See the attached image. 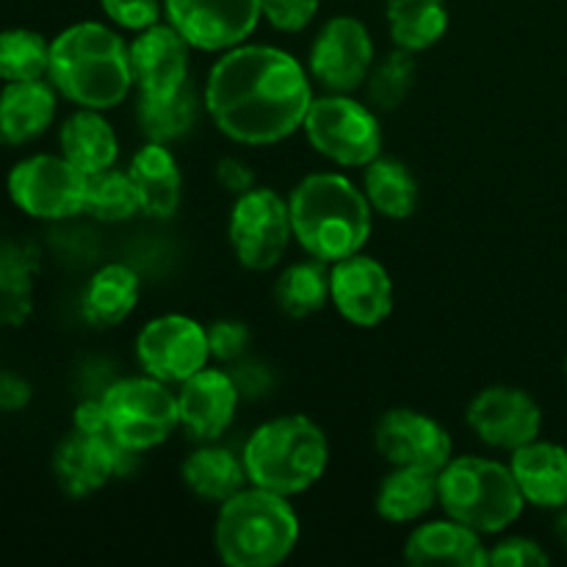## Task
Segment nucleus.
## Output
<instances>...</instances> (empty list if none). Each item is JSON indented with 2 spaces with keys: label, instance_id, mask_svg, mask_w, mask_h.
Returning a JSON list of instances; mask_svg holds the SVG:
<instances>
[{
  "label": "nucleus",
  "instance_id": "obj_1",
  "mask_svg": "<svg viewBox=\"0 0 567 567\" xmlns=\"http://www.w3.org/2000/svg\"><path fill=\"white\" fill-rule=\"evenodd\" d=\"M313 103L308 70L275 44H238L221 53L205 81L203 105L238 144L266 147L293 136Z\"/></svg>",
  "mask_w": 567,
  "mask_h": 567
},
{
  "label": "nucleus",
  "instance_id": "obj_2",
  "mask_svg": "<svg viewBox=\"0 0 567 567\" xmlns=\"http://www.w3.org/2000/svg\"><path fill=\"white\" fill-rule=\"evenodd\" d=\"M48 75L78 109L109 111L131 94V44L103 22H75L50 42Z\"/></svg>",
  "mask_w": 567,
  "mask_h": 567
},
{
  "label": "nucleus",
  "instance_id": "obj_3",
  "mask_svg": "<svg viewBox=\"0 0 567 567\" xmlns=\"http://www.w3.org/2000/svg\"><path fill=\"white\" fill-rule=\"evenodd\" d=\"M288 208L299 247L324 264L360 252L374 227V208L365 192L336 172L302 177L288 197Z\"/></svg>",
  "mask_w": 567,
  "mask_h": 567
},
{
  "label": "nucleus",
  "instance_id": "obj_4",
  "mask_svg": "<svg viewBox=\"0 0 567 567\" xmlns=\"http://www.w3.org/2000/svg\"><path fill=\"white\" fill-rule=\"evenodd\" d=\"M299 518L288 496L244 487L219 507L214 524L216 554L230 567H275L293 554Z\"/></svg>",
  "mask_w": 567,
  "mask_h": 567
},
{
  "label": "nucleus",
  "instance_id": "obj_5",
  "mask_svg": "<svg viewBox=\"0 0 567 567\" xmlns=\"http://www.w3.org/2000/svg\"><path fill=\"white\" fill-rule=\"evenodd\" d=\"M244 468L249 485L280 496H299L324 476L330 443L324 430L308 415H282L260 424L244 443Z\"/></svg>",
  "mask_w": 567,
  "mask_h": 567
},
{
  "label": "nucleus",
  "instance_id": "obj_6",
  "mask_svg": "<svg viewBox=\"0 0 567 567\" xmlns=\"http://www.w3.org/2000/svg\"><path fill=\"white\" fill-rule=\"evenodd\" d=\"M441 507L480 535H498L520 518L526 498L509 465L468 454L441 468Z\"/></svg>",
  "mask_w": 567,
  "mask_h": 567
},
{
  "label": "nucleus",
  "instance_id": "obj_7",
  "mask_svg": "<svg viewBox=\"0 0 567 567\" xmlns=\"http://www.w3.org/2000/svg\"><path fill=\"white\" fill-rule=\"evenodd\" d=\"M109 432L127 452H147L169 441L181 426L177 396L155 377H127L114 382L100 396Z\"/></svg>",
  "mask_w": 567,
  "mask_h": 567
},
{
  "label": "nucleus",
  "instance_id": "obj_8",
  "mask_svg": "<svg viewBox=\"0 0 567 567\" xmlns=\"http://www.w3.org/2000/svg\"><path fill=\"white\" fill-rule=\"evenodd\" d=\"M310 147L338 166H369L380 158L382 127L374 111L349 94L313 97L302 122Z\"/></svg>",
  "mask_w": 567,
  "mask_h": 567
},
{
  "label": "nucleus",
  "instance_id": "obj_9",
  "mask_svg": "<svg viewBox=\"0 0 567 567\" xmlns=\"http://www.w3.org/2000/svg\"><path fill=\"white\" fill-rule=\"evenodd\" d=\"M238 264L249 271L275 269L293 238L291 208L275 188H258L236 197L227 225Z\"/></svg>",
  "mask_w": 567,
  "mask_h": 567
},
{
  "label": "nucleus",
  "instance_id": "obj_10",
  "mask_svg": "<svg viewBox=\"0 0 567 567\" xmlns=\"http://www.w3.org/2000/svg\"><path fill=\"white\" fill-rule=\"evenodd\" d=\"M86 177L64 155H31L9 175V194L33 219H70L86 208Z\"/></svg>",
  "mask_w": 567,
  "mask_h": 567
},
{
  "label": "nucleus",
  "instance_id": "obj_11",
  "mask_svg": "<svg viewBox=\"0 0 567 567\" xmlns=\"http://www.w3.org/2000/svg\"><path fill=\"white\" fill-rule=\"evenodd\" d=\"M136 358L144 374L181 385L205 369L210 360L208 332L199 321L183 313H166L147 321L136 338Z\"/></svg>",
  "mask_w": 567,
  "mask_h": 567
},
{
  "label": "nucleus",
  "instance_id": "obj_12",
  "mask_svg": "<svg viewBox=\"0 0 567 567\" xmlns=\"http://www.w3.org/2000/svg\"><path fill=\"white\" fill-rule=\"evenodd\" d=\"M308 70L319 86L336 94H352L365 86L374 70V39L358 17L338 14L324 22L310 44Z\"/></svg>",
  "mask_w": 567,
  "mask_h": 567
},
{
  "label": "nucleus",
  "instance_id": "obj_13",
  "mask_svg": "<svg viewBox=\"0 0 567 567\" xmlns=\"http://www.w3.org/2000/svg\"><path fill=\"white\" fill-rule=\"evenodd\" d=\"M164 11L169 25L205 53L244 44L264 17L260 0H164Z\"/></svg>",
  "mask_w": 567,
  "mask_h": 567
},
{
  "label": "nucleus",
  "instance_id": "obj_14",
  "mask_svg": "<svg viewBox=\"0 0 567 567\" xmlns=\"http://www.w3.org/2000/svg\"><path fill=\"white\" fill-rule=\"evenodd\" d=\"M374 449L393 468L441 471L452 460V435L441 421L410 408L388 410L374 426Z\"/></svg>",
  "mask_w": 567,
  "mask_h": 567
},
{
  "label": "nucleus",
  "instance_id": "obj_15",
  "mask_svg": "<svg viewBox=\"0 0 567 567\" xmlns=\"http://www.w3.org/2000/svg\"><path fill=\"white\" fill-rule=\"evenodd\" d=\"M465 421L485 446L515 452L540 437L543 410L520 388L493 385L471 399Z\"/></svg>",
  "mask_w": 567,
  "mask_h": 567
},
{
  "label": "nucleus",
  "instance_id": "obj_16",
  "mask_svg": "<svg viewBox=\"0 0 567 567\" xmlns=\"http://www.w3.org/2000/svg\"><path fill=\"white\" fill-rule=\"evenodd\" d=\"M133 465H136V452H127L111 435L81 430L66 435L53 454L55 482L72 498L92 496L109 485V480L133 471Z\"/></svg>",
  "mask_w": 567,
  "mask_h": 567
},
{
  "label": "nucleus",
  "instance_id": "obj_17",
  "mask_svg": "<svg viewBox=\"0 0 567 567\" xmlns=\"http://www.w3.org/2000/svg\"><path fill=\"white\" fill-rule=\"evenodd\" d=\"M330 299L354 327H380L393 310V282L377 258L354 252L330 264Z\"/></svg>",
  "mask_w": 567,
  "mask_h": 567
},
{
  "label": "nucleus",
  "instance_id": "obj_18",
  "mask_svg": "<svg viewBox=\"0 0 567 567\" xmlns=\"http://www.w3.org/2000/svg\"><path fill=\"white\" fill-rule=\"evenodd\" d=\"M241 396L233 382L230 371L203 369L177 391V410H181V426L186 435L197 443H216L227 430Z\"/></svg>",
  "mask_w": 567,
  "mask_h": 567
},
{
  "label": "nucleus",
  "instance_id": "obj_19",
  "mask_svg": "<svg viewBox=\"0 0 567 567\" xmlns=\"http://www.w3.org/2000/svg\"><path fill=\"white\" fill-rule=\"evenodd\" d=\"M188 50L192 44L169 22H155L138 31L131 42V66L138 94H166L183 86L188 81Z\"/></svg>",
  "mask_w": 567,
  "mask_h": 567
},
{
  "label": "nucleus",
  "instance_id": "obj_20",
  "mask_svg": "<svg viewBox=\"0 0 567 567\" xmlns=\"http://www.w3.org/2000/svg\"><path fill=\"white\" fill-rule=\"evenodd\" d=\"M404 559L415 567H487L491 551L480 532L446 515L443 520H430L410 532Z\"/></svg>",
  "mask_w": 567,
  "mask_h": 567
},
{
  "label": "nucleus",
  "instance_id": "obj_21",
  "mask_svg": "<svg viewBox=\"0 0 567 567\" xmlns=\"http://www.w3.org/2000/svg\"><path fill=\"white\" fill-rule=\"evenodd\" d=\"M509 468L526 504L540 509L567 507V449L557 443L532 441L515 449Z\"/></svg>",
  "mask_w": 567,
  "mask_h": 567
},
{
  "label": "nucleus",
  "instance_id": "obj_22",
  "mask_svg": "<svg viewBox=\"0 0 567 567\" xmlns=\"http://www.w3.org/2000/svg\"><path fill=\"white\" fill-rule=\"evenodd\" d=\"M133 183H136L138 199H142V214L153 219H172L181 208L183 177L175 155L166 144L147 142L133 153L131 166Z\"/></svg>",
  "mask_w": 567,
  "mask_h": 567
},
{
  "label": "nucleus",
  "instance_id": "obj_23",
  "mask_svg": "<svg viewBox=\"0 0 567 567\" xmlns=\"http://www.w3.org/2000/svg\"><path fill=\"white\" fill-rule=\"evenodd\" d=\"M55 86L39 81H11L0 92V142L25 144L42 136L55 116Z\"/></svg>",
  "mask_w": 567,
  "mask_h": 567
},
{
  "label": "nucleus",
  "instance_id": "obj_24",
  "mask_svg": "<svg viewBox=\"0 0 567 567\" xmlns=\"http://www.w3.org/2000/svg\"><path fill=\"white\" fill-rule=\"evenodd\" d=\"M183 485L203 502L225 504L249 485L244 460L236 452L216 443H203L183 460Z\"/></svg>",
  "mask_w": 567,
  "mask_h": 567
},
{
  "label": "nucleus",
  "instance_id": "obj_25",
  "mask_svg": "<svg viewBox=\"0 0 567 567\" xmlns=\"http://www.w3.org/2000/svg\"><path fill=\"white\" fill-rule=\"evenodd\" d=\"M441 504V471L393 468L380 482L374 507L377 515L391 524H410Z\"/></svg>",
  "mask_w": 567,
  "mask_h": 567
},
{
  "label": "nucleus",
  "instance_id": "obj_26",
  "mask_svg": "<svg viewBox=\"0 0 567 567\" xmlns=\"http://www.w3.org/2000/svg\"><path fill=\"white\" fill-rule=\"evenodd\" d=\"M61 155L83 175L111 169L120 155V138L100 111L81 109L61 125Z\"/></svg>",
  "mask_w": 567,
  "mask_h": 567
},
{
  "label": "nucleus",
  "instance_id": "obj_27",
  "mask_svg": "<svg viewBox=\"0 0 567 567\" xmlns=\"http://www.w3.org/2000/svg\"><path fill=\"white\" fill-rule=\"evenodd\" d=\"M138 275L125 264H109L92 275L83 288L81 310L89 324L116 327L136 310Z\"/></svg>",
  "mask_w": 567,
  "mask_h": 567
},
{
  "label": "nucleus",
  "instance_id": "obj_28",
  "mask_svg": "<svg viewBox=\"0 0 567 567\" xmlns=\"http://www.w3.org/2000/svg\"><path fill=\"white\" fill-rule=\"evenodd\" d=\"M199 103H203V100L194 92L192 81L177 86L175 92L138 94V127H142V133L147 136V142H177V138L192 133V127L197 125Z\"/></svg>",
  "mask_w": 567,
  "mask_h": 567
},
{
  "label": "nucleus",
  "instance_id": "obj_29",
  "mask_svg": "<svg viewBox=\"0 0 567 567\" xmlns=\"http://www.w3.org/2000/svg\"><path fill=\"white\" fill-rule=\"evenodd\" d=\"M385 17L393 44L410 53L430 50L449 28L446 0H385Z\"/></svg>",
  "mask_w": 567,
  "mask_h": 567
},
{
  "label": "nucleus",
  "instance_id": "obj_30",
  "mask_svg": "<svg viewBox=\"0 0 567 567\" xmlns=\"http://www.w3.org/2000/svg\"><path fill=\"white\" fill-rule=\"evenodd\" d=\"M363 192L385 219H410L419 208V181L396 158H374L363 172Z\"/></svg>",
  "mask_w": 567,
  "mask_h": 567
},
{
  "label": "nucleus",
  "instance_id": "obj_31",
  "mask_svg": "<svg viewBox=\"0 0 567 567\" xmlns=\"http://www.w3.org/2000/svg\"><path fill=\"white\" fill-rule=\"evenodd\" d=\"M330 264L313 258L291 264L275 286V302L291 319L313 316L330 302Z\"/></svg>",
  "mask_w": 567,
  "mask_h": 567
},
{
  "label": "nucleus",
  "instance_id": "obj_32",
  "mask_svg": "<svg viewBox=\"0 0 567 567\" xmlns=\"http://www.w3.org/2000/svg\"><path fill=\"white\" fill-rule=\"evenodd\" d=\"M86 214H92L97 221H125L142 210L136 183L131 172L122 169H103L86 177Z\"/></svg>",
  "mask_w": 567,
  "mask_h": 567
},
{
  "label": "nucleus",
  "instance_id": "obj_33",
  "mask_svg": "<svg viewBox=\"0 0 567 567\" xmlns=\"http://www.w3.org/2000/svg\"><path fill=\"white\" fill-rule=\"evenodd\" d=\"M50 42L28 28L0 33V78L3 81H39L48 75Z\"/></svg>",
  "mask_w": 567,
  "mask_h": 567
},
{
  "label": "nucleus",
  "instance_id": "obj_34",
  "mask_svg": "<svg viewBox=\"0 0 567 567\" xmlns=\"http://www.w3.org/2000/svg\"><path fill=\"white\" fill-rule=\"evenodd\" d=\"M415 59L410 50H393L388 53L380 64H374L365 89H369V100L374 103V109L393 111L404 103V97L410 94L415 81Z\"/></svg>",
  "mask_w": 567,
  "mask_h": 567
},
{
  "label": "nucleus",
  "instance_id": "obj_35",
  "mask_svg": "<svg viewBox=\"0 0 567 567\" xmlns=\"http://www.w3.org/2000/svg\"><path fill=\"white\" fill-rule=\"evenodd\" d=\"M208 332V352L210 358L219 360V363H236V360L244 358L249 347V330L247 324L233 319H221L214 321L210 327H205Z\"/></svg>",
  "mask_w": 567,
  "mask_h": 567
},
{
  "label": "nucleus",
  "instance_id": "obj_36",
  "mask_svg": "<svg viewBox=\"0 0 567 567\" xmlns=\"http://www.w3.org/2000/svg\"><path fill=\"white\" fill-rule=\"evenodd\" d=\"M321 0H260L264 17L271 28L286 33H297L310 25V20L319 11Z\"/></svg>",
  "mask_w": 567,
  "mask_h": 567
},
{
  "label": "nucleus",
  "instance_id": "obj_37",
  "mask_svg": "<svg viewBox=\"0 0 567 567\" xmlns=\"http://www.w3.org/2000/svg\"><path fill=\"white\" fill-rule=\"evenodd\" d=\"M100 6L125 31H144L161 17V0H100Z\"/></svg>",
  "mask_w": 567,
  "mask_h": 567
},
{
  "label": "nucleus",
  "instance_id": "obj_38",
  "mask_svg": "<svg viewBox=\"0 0 567 567\" xmlns=\"http://www.w3.org/2000/svg\"><path fill=\"white\" fill-rule=\"evenodd\" d=\"M548 563L551 557L543 551L540 543L529 540V537H507L491 548L493 567H543Z\"/></svg>",
  "mask_w": 567,
  "mask_h": 567
},
{
  "label": "nucleus",
  "instance_id": "obj_39",
  "mask_svg": "<svg viewBox=\"0 0 567 567\" xmlns=\"http://www.w3.org/2000/svg\"><path fill=\"white\" fill-rule=\"evenodd\" d=\"M230 377L236 382L238 396L241 399H264L275 388V374H271L269 365L255 363V360H236V365L230 369Z\"/></svg>",
  "mask_w": 567,
  "mask_h": 567
},
{
  "label": "nucleus",
  "instance_id": "obj_40",
  "mask_svg": "<svg viewBox=\"0 0 567 567\" xmlns=\"http://www.w3.org/2000/svg\"><path fill=\"white\" fill-rule=\"evenodd\" d=\"M216 181H219V186L225 188V192L241 197V194L252 192L255 188V172L247 161L221 158L219 164H216Z\"/></svg>",
  "mask_w": 567,
  "mask_h": 567
},
{
  "label": "nucleus",
  "instance_id": "obj_41",
  "mask_svg": "<svg viewBox=\"0 0 567 567\" xmlns=\"http://www.w3.org/2000/svg\"><path fill=\"white\" fill-rule=\"evenodd\" d=\"M31 399V388L20 380V377L3 374L0 377V408L3 410H20Z\"/></svg>",
  "mask_w": 567,
  "mask_h": 567
},
{
  "label": "nucleus",
  "instance_id": "obj_42",
  "mask_svg": "<svg viewBox=\"0 0 567 567\" xmlns=\"http://www.w3.org/2000/svg\"><path fill=\"white\" fill-rule=\"evenodd\" d=\"M557 537L567 546V507H563V515L557 518Z\"/></svg>",
  "mask_w": 567,
  "mask_h": 567
},
{
  "label": "nucleus",
  "instance_id": "obj_43",
  "mask_svg": "<svg viewBox=\"0 0 567 567\" xmlns=\"http://www.w3.org/2000/svg\"><path fill=\"white\" fill-rule=\"evenodd\" d=\"M565 374H567V358H565Z\"/></svg>",
  "mask_w": 567,
  "mask_h": 567
}]
</instances>
